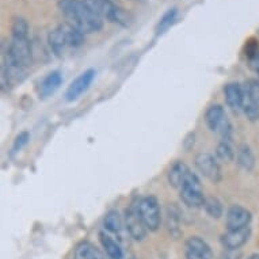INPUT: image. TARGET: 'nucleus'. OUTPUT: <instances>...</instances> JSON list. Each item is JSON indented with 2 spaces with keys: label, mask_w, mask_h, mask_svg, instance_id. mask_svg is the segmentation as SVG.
I'll use <instances>...</instances> for the list:
<instances>
[{
  "label": "nucleus",
  "mask_w": 259,
  "mask_h": 259,
  "mask_svg": "<svg viewBox=\"0 0 259 259\" xmlns=\"http://www.w3.org/2000/svg\"><path fill=\"white\" fill-rule=\"evenodd\" d=\"M205 122L206 126L214 133H220L224 140H228L232 132V126L224 107L221 105H212L205 113Z\"/></svg>",
  "instance_id": "nucleus-5"
},
{
  "label": "nucleus",
  "mask_w": 259,
  "mask_h": 259,
  "mask_svg": "<svg viewBox=\"0 0 259 259\" xmlns=\"http://www.w3.org/2000/svg\"><path fill=\"white\" fill-rule=\"evenodd\" d=\"M48 42H49V47H51V49L53 51V53L56 56H63L65 53V51L68 49L67 44L64 41L63 34L60 31L59 26L49 33V35H48Z\"/></svg>",
  "instance_id": "nucleus-19"
},
{
  "label": "nucleus",
  "mask_w": 259,
  "mask_h": 259,
  "mask_svg": "<svg viewBox=\"0 0 259 259\" xmlns=\"http://www.w3.org/2000/svg\"><path fill=\"white\" fill-rule=\"evenodd\" d=\"M247 259H259V254H252L251 256H248Z\"/></svg>",
  "instance_id": "nucleus-28"
},
{
  "label": "nucleus",
  "mask_w": 259,
  "mask_h": 259,
  "mask_svg": "<svg viewBox=\"0 0 259 259\" xmlns=\"http://www.w3.org/2000/svg\"><path fill=\"white\" fill-rule=\"evenodd\" d=\"M90 9L105 21L121 25L123 27L132 25L133 18L131 14L118 7L113 0H84Z\"/></svg>",
  "instance_id": "nucleus-2"
},
{
  "label": "nucleus",
  "mask_w": 259,
  "mask_h": 259,
  "mask_svg": "<svg viewBox=\"0 0 259 259\" xmlns=\"http://www.w3.org/2000/svg\"><path fill=\"white\" fill-rule=\"evenodd\" d=\"M59 10L67 21L83 34H93L103 27V19L90 9L84 0H59Z\"/></svg>",
  "instance_id": "nucleus-1"
},
{
  "label": "nucleus",
  "mask_w": 259,
  "mask_h": 259,
  "mask_svg": "<svg viewBox=\"0 0 259 259\" xmlns=\"http://www.w3.org/2000/svg\"><path fill=\"white\" fill-rule=\"evenodd\" d=\"M177 15H178L177 9H170L167 13H164V15L160 18V21H159L156 26V34L160 35L163 33H166L167 30L170 29L171 26L175 23V21H177Z\"/></svg>",
  "instance_id": "nucleus-22"
},
{
  "label": "nucleus",
  "mask_w": 259,
  "mask_h": 259,
  "mask_svg": "<svg viewBox=\"0 0 259 259\" xmlns=\"http://www.w3.org/2000/svg\"><path fill=\"white\" fill-rule=\"evenodd\" d=\"M73 256H75V259H105L99 248H97L93 243L90 242L79 243L75 248Z\"/></svg>",
  "instance_id": "nucleus-17"
},
{
  "label": "nucleus",
  "mask_w": 259,
  "mask_h": 259,
  "mask_svg": "<svg viewBox=\"0 0 259 259\" xmlns=\"http://www.w3.org/2000/svg\"><path fill=\"white\" fill-rule=\"evenodd\" d=\"M179 197L185 205L189 208H202L205 198L204 189L201 185L200 179L194 172H189L186 178L183 179L182 185L179 187Z\"/></svg>",
  "instance_id": "nucleus-3"
},
{
  "label": "nucleus",
  "mask_w": 259,
  "mask_h": 259,
  "mask_svg": "<svg viewBox=\"0 0 259 259\" xmlns=\"http://www.w3.org/2000/svg\"><path fill=\"white\" fill-rule=\"evenodd\" d=\"M197 170L200 171L201 175L209 179L210 182L219 183L221 181V168L219 161L213 155L208 152L198 153L194 159Z\"/></svg>",
  "instance_id": "nucleus-7"
},
{
  "label": "nucleus",
  "mask_w": 259,
  "mask_h": 259,
  "mask_svg": "<svg viewBox=\"0 0 259 259\" xmlns=\"http://www.w3.org/2000/svg\"><path fill=\"white\" fill-rule=\"evenodd\" d=\"M11 33H13V38H27L29 23L25 18L17 17L14 19L13 26H11Z\"/></svg>",
  "instance_id": "nucleus-24"
},
{
  "label": "nucleus",
  "mask_w": 259,
  "mask_h": 259,
  "mask_svg": "<svg viewBox=\"0 0 259 259\" xmlns=\"http://www.w3.org/2000/svg\"><path fill=\"white\" fill-rule=\"evenodd\" d=\"M63 83V76L59 71L48 73L38 84V94L41 98H48L49 95L55 94L60 89V85Z\"/></svg>",
  "instance_id": "nucleus-15"
},
{
  "label": "nucleus",
  "mask_w": 259,
  "mask_h": 259,
  "mask_svg": "<svg viewBox=\"0 0 259 259\" xmlns=\"http://www.w3.org/2000/svg\"><path fill=\"white\" fill-rule=\"evenodd\" d=\"M94 77H95V71L94 69H87L84 72L79 75L75 80L69 84L67 93H65V99L68 102L76 101L81 94H84L89 87L93 83Z\"/></svg>",
  "instance_id": "nucleus-11"
},
{
  "label": "nucleus",
  "mask_w": 259,
  "mask_h": 259,
  "mask_svg": "<svg viewBox=\"0 0 259 259\" xmlns=\"http://www.w3.org/2000/svg\"><path fill=\"white\" fill-rule=\"evenodd\" d=\"M30 140V133L29 132H22L19 133L17 136V139L14 140V145H13V152H18V151H21L23 147H25Z\"/></svg>",
  "instance_id": "nucleus-26"
},
{
  "label": "nucleus",
  "mask_w": 259,
  "mask_h": 259,
  "mask_svg": "<svg viewBox=\"0 0 259 259\" xmlns=\"http://www.w3.org/2000/svg\"><path fill=\"white\" fill-rule=\"evenodd\" d=\"M202 208L212 219H220L223 216V204L216 197H206Z\"/></svg>",
  "instance_id": "nucleus-23"
},
{
  "label": "nucleus",
  "mask_w": 259,
  "mask_h": 259,
  "mask_svg": "<svg viewBox=\"0 0 259 259\" xmlns=\"http://www.w3.org/2000/svg\"><path fill=\"white\" fill-rule=\"evenodd\" d=\"M185 256L186 259H212V248L204 239L191 236L185 244Z\"/></svg>",
  "instance_id": "nucleus-10"
},
{
  "label": "nucleus",
  "mask_w": 259,
  "mask_h": 259,
  "mask_svg": "<svg viewBox=\"0 0 259 259\" xmlns=\"http://www.w3.org/2000/svg\"><path fill=\"white\" fill-rule=\"evenodd\" d=\"M224 98L231 110H243V87L239 83H228L225 85Z\"/></svg>",
  "instance_id": "nucleus-14"
},
{
  "label": "nucleus",
  "mask_w": 259,
  "mask_h": 259,
  "mask_svg": "<svg viewBox=\"0 0 259 259\" xmlns=\"http://www.w3.org/2000/svg\"><path fill=\"white\" fill-rule=\"evenodd\" d=\"M59 29L64 37V41L67 44L68 49H76L84 44V35L80 30L76 29L75 26L71 25L69 22L60 23Z\"/></svg>",
  "instance_id": "nucleus-13"
},
{
  "label": "nucleus",
  "mask_w": 259,
  "mask_h": 259,
  "mask_svg": "<svg viewBox=\"0 0 259 259\" xmlns=\"http://www.w3.org/2000/svg\"><path fill=\"white\" fill-rule=\"evenodd\" d=\"M243 111L250 121H259V80L250 79L243 85Z\"/></svg>",
  "instance_id": "nucleus-6"
},
{
  "label": "nucleus",
  "mask_w": 259,
  "mask_h": 259,
  "mask_svg": "<svg viewBox=\"0 0 259 259\" xmlns=\"http://www.w3.org/2000/svg\"><path fill=\"white\" fill-rule=\"evenodd\" d=\"M254 69H255V72L258 73V76H259V57H256V60H255ZM258 80H259V79H258Z\"/></svg>",
  "instance_id": "nucleus-27"
},
{
  "label": "nucleus",
  "mask_w": 259,
  "mask_h": 259,
  "mask_svg": "<svg viewBox=\"0 0 259 259\" xmlns=\"http://www.w3.org/2000/svg\"><path fill=\"white\" fill-rule=\"evenodd\" d=\"M216 156L221 161H232L235 157V152L231 144L227 140H223L219 143L216 148Z\"/></svg>",
  "instance_id": "nucleus-25"
},
{
  "label": "nucleus",
  "mask_w": 259,
  "mask_h": 259,
  "mask_svg": "<svg viewBox=\"0 0 259 259\" xmlns=\"http://www.w3.org/2000/svg\"><path fill=\"white\" fill-rule=\"evenodd\" d=\"M123 221H125V228H126L127 234L131 235V238H133L137 242H141L147 236L148 230H147V227L139 214L136 202L126 209Z\"/></svg>",
  "instance_id": "nucleus-8"
},
{
  "label": "nucleus",
  "mask_w": 259,
  "mask_h": 259,
  "mask_svg": "<svg viewBox=\"0 0 259 259\" xmlns=\"http://www.w3.org/2000/svg\"><path fill=\"white\" fill-rule=\"evenodd\" d=\"M99 240H101V244H102V247L105 248V252H106L109 258L122 259V248L119 247L118 243L115 242L111 236H109V235L105 234V232H101V234H99Z\"/></svg>",
  "instance_id": "nucleus-18"
},
{
  "label": "nucleus",
  "mask_w": 259,
  "mask_h": 259,
  "mask_svg": "<svg viewBox=\"0 0 259 259\" xmlns=\"http://www.w3.org/2000/svg\"><path fill=\"white\" fill-rule=\"evenodd\" d=\"M251 236V228H240V230H228L221 236V244L227 251H236L244 246Z\"/></svg>",
  "instance_id": "nucleus-12"
},
{
  "label": "nucleus",
  "mask_w": 259,
  "mask_h": 259,
  "mask_svg": "<svg viewBox=\"0 0 259 259\" xmlns=\"http://www.w3.org/2000/svg\"><path fill=\"white\" fill-rule=\"evenodd\" d=\"M137 210L140 214L141 220L147 227L149 232H156L160 228L161 223V213L160 205L153 196L141 197L140 200H137Z\"/></svg>",
  "instance_id": "nucleus-4"
},
{
  "label": "nucleus",
  "mask_w": 259,
  "mask_h": 259,
  "mask_svg": "<svg viewBox=\"0 0 259 259\" xmlns=\"http://www.w3.org/2000/svg\"><path fill=\"white\" fill-rule=\"evenodd\" d=\"M190 172V168L183 163V161L178 160L175 161L174 164L171 166V168L168 170V175H167V178H168V182L172 187L175 189H178L182 185L183 179L186 178V175Z\"/></svg>",
  "instance_id": "nucleus-16"
},
{
  "label": "nucleus",
  "mask_w": 259,
  "mask_h": 259,
  "mask_svg": "<svg viewBox=\"0 0 259 259\" xmlns=\"http://www.w3.org/2000/svg\"><path fill=\"white\" fill-rule=\"evenodd\" d=\"M251 220H252V214L248 209L242 205H232L227 212L225 223L228 230H240L250 227Z\"/></svg>",
  "instance_id": "nucleus-9"
},
{
  "label": "nucleus",
  "mask_w": 259,
  "mask_h": 259,
  "mask_svg": "<svg viewBox=\"0 0 259 259\" xmlns=\"http://www.w3.org/2000/svg\"><path fill=\"white\" fill-rule=\"evenodd\" d=\"M103 224H105V228H106L109 232H113V234H121V231L125 228V221L122 220V217L119 216V213L117 210H110L105 216V220H103Z\"/></svg>",
  "instance_id": "nucleus-21"
},
{
  "label": "nucleus",
  "mask_w": 259,
  "mask_h": 259,
  "mask_svg": "<svg viewBox=\"0 0 259 259\" xmlns=\"http://www.w3.org/2000/svg\"><path fill=\"white\" fill-rule=\"evenodd\" d=\"M236 159H238L239 166L242 167L243 170L251 171L255 166V156L251 148L247 144H243L239 147L238 155H236Z\"/></svg>",
  "instance_id": "nucleus-20"
}]
</instances>
